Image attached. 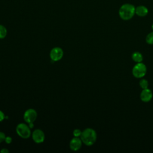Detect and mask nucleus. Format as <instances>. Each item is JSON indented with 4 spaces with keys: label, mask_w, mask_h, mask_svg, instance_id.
<instances>
[{
    "label": "nucleus",
    "mask_w": 153,
    "mask_h": 153,
    "mask_svg": "<svg viewBox=\"0 0 153 153\" xmlns=\"http://www.w3.org/2000/svg\"><path fill=\"white\" fill-rule=\"evenodd\" d=\"M80 138L82 143L87 146L93 145L97 140V133L91 128H87L82 131Z\"/></svg>",
    "instance_id": "1"
},
{
    "label": "nucleus",
    "mask_w": 153,
    "mask_h": 153,
    "mask_svg": "<svg viewBox=\"0 0 153 153\" xmlns=\"http://www.w3.org/2000/svg\"><path fill=\"white\" fill-rule=\"evenodd\" d=\"M135 7L130 4H124L119 10V16L124 20L131 19L135 14Z\"/></svg>",
    "instance_id": "2"
},
{
    "label": "nucleus",
    "mask_w": 153,
    "mask_h": 153,
    "mask_svg": "<svg viewBox=\"0 0 153 153\" xmlns=\"http://www.w3.org/2000/svg\"><path fill=\"white\" fill-rule=\"evenodd\" d=\"M17 134L23 139H28L31 136L30 128L25 123H19L16 128Z\"/></svg>",
    "instance_id": "3"
},
{
    "label": "nucleus",
    "mask_w": 153,
    "mask_h": 153,
    "mask_svg": "<svg viewBox=\"0 0 153 153\" xmlns=\"http://www.w3.org/2000/svg\"><path fill=\"white\" fill-rule=\"evenodd\" d=\"M146 66L142 62L136 63L132 69V74L136 78H141L146 74Z\"/></svg>",
    "instance_id": "4"
},
{
    "label": "nucleus",
    "mask_w": 153,
    "mask_h": 153,
    "mask_svg": "<svg viewBox=\"0 0 153 153\" xmlns=\"http://www.w3.org/2000/svg\"><path fill=\"white\" fill-rule=\"evenodd\" d=\"M63 54V50L62 48L59 47H55L51 50L50 57L52 61L57 62L62 59Z\"/></svg>",
    "instance_id": "5"
},
{
    "label": "nucleus",
    "mask_w": 153,
    "mask_h": 153,
    "mask_svg": "<svg viewBox=\"0 0 153 153\" xmlns=\"http://www.w3.org/2000/svg\"><path fill=\"white\" fill-rule=\"evenodd\" d=\"M37 115L38 114L36 110L32 108H30L25 112L23 114V119L28 124L33 123L36 120Z\"/></svg>",
    "instance_id": "6"
},
{
    "label": "nucleus",
    "mask_w": 153,
    "mask_h": 153,
    "mask_svg": "<svg viewBox=\"0 0 153 153\" xmlns=\"http://www.w3.org/2000/svg\"><path fill=\"white\" fill-rule=\"evenodd\" d=\"M32 138L33 142L36 143H42L45 140V134L42 130L37 128L33 130L32 132Z\"/></svg>",
    "instance_id": "7"
},
{
    "label": "nucleus",
    "mask_w": 153,
    "mask_h": 153,
    "mask_svg": "<svg viewBox=\"0 0 153 153\" xmlns=\"http://www.w3.org/2000/svg\"><path fill=\"white\" fill-rule=\"evenodd\" d=\"M82 142L79 137H74L69 142V148L73 151H78L82 146Z\"/></svg>",
    "instance_id": "8"
},
{
    "label": "nucleus",
    "mask_w": 153,
    "mask_h": 153,
    "mask_svg": "<svg viewBox=\"0 0 153 153\" xmlns=\"http://www.w3.org/2000/svg\"><path fill=\"white\" fill-rule=\"evenodd\" d=\"M153 94L152 91L148 88L145 89H142V91L140 94V98L141 100L143 102H148L152 98Z\"/></svg>",
    "instance_id": "9"
},
{
    "label": "nucleus",
    "mask_w": 153,
    "mask_h": 153,
    "mask_svg": "<svg viewBox=\"0 0 153 153\" xmlns=\"http://www.w3.org/2000/svg\"><path fill=\"white\" fill-rule=\"evenodd\" d=\"M148 13V8L143 5L138 6L135 8V14H136L137 16L140 17H144L146 16Z\"/></svg>",
    "instance_id": "10"
},
{
    "label": "nucleus",
    "mask_w": 153,
    "mask_h": 153,
    "mask_svg": "<svg viewBox=\"0 0 153 153\" xmlns=\"http://www.w3.org/2000/svg\"><path fill=\"white\" fill-rule=\"evenodd\" d=\"M131 58L136 63L142 62L143 60V56L142 54L138 51L134 52L131 55Z\"/></svg>",
    "instance_id": "11"
},
{
    "label": "nucleus",
    "mask_w": 153,
    "mask_h": 153,
    "mask_svg": "<svg viewBox=\"0 0 153 153\" xmlns=\"http://www.w3.org/2000/svg\"><path fill=\"white\" fill-rule=\"evenodd\" d=\"M7 35V29L4 26L0 25V39L5 38Z\"/></svg>",
    "instance_id": "12"
},
{
    "label": "nucleus",
    "mask_w": 153,
    "mask_h": 153,
    "mask_svg": "<svg viewBox=\"0 0 153 153\" xmlns=\"http://www.w3.org/2000/svg\"><path fill=\"white\" fill-rule=\"evenodd\" d=\"M148 85H149L148 81L146 79L143 78L140 79L139 81V85L142 89H145L148 88Z\"/></svg>",
    "instance_id": "13"
},
{
    "label": "nucleus",
    "mask_w": 153,
    "mask_h": 153,
    "mask_svg": "<svg viewBox=\"0 0 153 153\" xmlns=\"http://www.w3.org/2000/svg\"><path fill=\"white\" fill-rule=\"evenodd\" d=\"M146 42L148 44H153V32L148 33L146 36Z\"/></svg>",
    "instance_id": "14"
},
{
    "label": "nucleus",
    "mask_w": 153,
    "mask_h": 153,
    "mask_svg": "<svg viewBox=\"0 0 153 153\" xmlns=\"http://www.w3.org/2000/svg\"><path fill=\"white\" fill-rule=\"evenodd\" d=\"M81 133H82V131L80 129L76 128L73 131V135L74 137H80Z\"/></svg>",
    "instance_id": "15"
},
{
    "label": "nucleus",
    "mask_w": 153,
    "mask_h": 153,
    "mask_svg": "<svg viewBox=\"0 0 153 153\" xmlns=\"http://www.w3.org/2000/svg\"><path fill=\"white\" fill-rule=\"evenodd\" d=\"M5 137H6V136H5V133L4 132L0 131V143L5 140Z\"/></svg>",
    "instance_id": "16"
},
{
    "label": "nucleus",
    "mask_w": 153,
    "mask_h": 153,
    "mask_svg": "<svg viewBox=\"0 0 153 153\" xmlns=\"http://www.w3.org/2000/svg\"><path fill=\"white\" fill-rule=\"evenodd\" d=\"M12 137L11 136H6L5 137V142L7 144H10L11 142H12Z\"/></svg>",
    "instance_id": "17"
},
{
    "label": "nucleus",
    "mask_w": 153,
    "mask_h": 153,
    "mask_svg": "<svg viewBox=\"0 0 153 153\" xmlns=\"http://www.w3.org/2000/svg\"><path fill=\"white\" fill-rule=\"evenodd\" d=\"M5 118V115L4 113L0 110V122L2 121Z\"/></svg>",
    "instance_id": "18"
},
{
    "label": "nucleus",
    "mask_w": 153,
    "mask_h": 153,
    "mask_svg": "<svg viewBox=\"0 0 153 153\" xmlns=\"http://www.w3.org/2000/svg\"><path fill=\"white\" fill-rule=\"evenodd\" d=\"M0 152L1 153H8L9 152V150L8 149L4 148H2V149H1Z\"/></svg>",
    "instance_id": "19"
},
{
    "label": "nucleus",
    "mask_w": 153,
    "mask_h": 153,
    "mask_svg": "<svg viewBox=\"0 0 153 153\" xmlns=\"http://www.w3.org/2000/svg\"><path fill=\"white\" fill-rule=\"evenodd\" d=\"M29 125V127H30V129H32V128H33V127H34V125H33V123H29L28 124Z\"/></svg>",
    "instance_id": "20"
},
{
    "label": "nucleus",
    "mask_w": 153,
    "mask_h": 153,
    "mask_svg": "<svg viewBox=\"0 0 153 153\" xmlns=\"http://www.w3.org/2000/svg\"><path fill=\"white\" fill-rule=\"evenodd\" d=\"M152 30H153V24H152Z\"/></svg>",
    "instance_id": "21"
}]
</instances>
